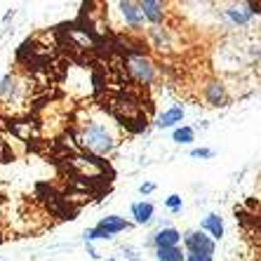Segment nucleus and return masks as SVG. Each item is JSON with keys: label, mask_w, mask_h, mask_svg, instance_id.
I'll use <instances>...</instances> for the list:
<instances>
[{"label": "nucleus", "mask_w": 261, "mask_h": 261, "mask_svg": "<svg viewBox=\"0 0 261 261\" xmlns=\"http://www.w3.org/2000/svg\"><path fill=\"white\" fill-rule=\"evenodd\" d=\"M186 254H214V240L205 231H191L184 236Z\"/></svg>", "instance_id": "5"}, {"label": "nucleus", "mask_w": 261, "mask_h": 261, "mask_svg": "<svg viewBox=\"0 0 261 261\" xmlns=\"http://www.w3.org/2000/svg\"><path fill=\"white\" fill-rule=\"evenodd\" d=\"M181 120H184V109L181 106H170V109L163 111V113L158 116V122H155V125H158L160 129H167V127H176Z\"/></svg>", "instance_id": "9"}, {"label": "nucleus", "mask_w": 261, "mask_h": 261, "mask_svg": "<svg viewBox=\"0 0 261 261\" xmlns=\"http://www.w3.org/2000/svg\"><path fill=\"white\" fill-rule=\"evenodd\" d=\"M205 97L207 101L212 103V106H221L226 101V92H224V85H219V83H210L205 87Z\"/></svg>", "instance_id": "13"}, {"label": "nucleus", "mask_w": 261, "mask_h": 261, "mask_svg": "<svg viewBox=\"0 0 261 261\" xmlns=\"http://www.w3.org/2000/svg\"><path fill=\"white\" fill-rule=\"evenodd\" d=\"M186 261H212L210 254H186Z\"/></svg>", "instance_id": "18"}, {"label": "nucleus", "mask_w": 261, "mask_h": 261, "mask_svg": "<svg viewBox=\"0 0 261 261\" xmlns=\"http://www.w3.org/2000/svg\"><path fill=\"white\" fill-rule=\"evenodd\" d=\"M111 261H116V259H111Z\"/></svg>", "instance_id": "20"}, {"label": "nucleus", "mask_w": 261, "mask_h": 261, "mask_svg": "<svg viewBox=\"0 0 261 261\" xmlns=\"http://www.w3.org/2000/svg\"><path fill=\"white\" fill-rule=\"evenodd\" d=\"M155 256L158 261H186V252L181 247H158Z\"/></svg>", "instance_id": "14"}, {"label": "nucleus", "mask_w": 261, "mask_h": 261, "mask_svg": "<svg viewBox=\"0 0 261 261\" xmlns=\"http://www.w3.org/2000/svg\"><path fill=\"white\" fill-rule=\"evenodd\" d=\"M78 141L85 151L94 153V155H109L118 146V137L113 134V127L106 125V120H90L83 125L78 132Z\"/></svg>", "instance_id": "1"}, {"label": "nucleus", "mask_w": 261, "mask_h": 261, "mask_svg": "<svg viewBox=\"0 0 261 261\" xmlns=\"http://www.w3.org/2000/svg\"><path fill=\"white\" fill-rule=\"evenodd\" d=\"M184 238L181 233L176 231V228H160L155 236H153V245H155V249L158 247H179V243H181Z\"/></svg>", "instance_id": "8"}, {"label": "nucleus", "mask_w": 261, "mask_h": 261, "mask_svg": "<svg viewBox=\"0 0 261 261\" xmlns=\"http://www.w3.org/2000/svg\"><path fill=\"white\" fill-rule=\"evenodd\" d=\"M165 207L170 210V212H181V207H184V200H181V195H170V198H165Z\"/></svg>", "instance_id": "16"}, {"label": "nucleus", "mask_w": 261, "mask_h": 261, "mask_svg": "<svg viewBox=\"0 0 261 261\" xmlns=\"http://www.w3.org/2000/svg\"><path fill=\"white\" fill-rule=\"evenodd\" d=\"M127 71H129V78L137 80L139 85H151L153 80H155V66H153V61L144 55H129Z\"/></svg>", "instance_id": "4"}, {"label": "nucleus", "mask_w": 261, "mask_h": 261, "mask_svg": "<svg viewBox=\"0 0 261 261\" xmlns=\"http://www.w3.org/2000/svg\"><path fill=\"white\" fill-rule=\"evenodd\" d=\"M202 231L212 238V240H221L224 238V219L219 217V214H207L202 219Z\"/></svg>", "instance_id": "10"}, {"label": "nucleus", "mask_w": 261, "mask_h": 261, "mask_svg": "<svg viewBox=\"0 0 261 261\" xmlns=\"http://www.w3.org/2000/svg\"><path fill=\"white\" fill-rule=\"evenodd\" d=\"M26 90H29L26 80L19 73H10V75L0 80V101L12 109V106H17L19 101L26 99Z\"/></svg>", "instance_id": "3"}, {"label": "nucleus", "mask_w": 261, "mask_h": 261, "mask_svg": "<svg viewBox=\"0 0 261 261\" xmlns=\"http://www.w3.org/2000/svg\"><path fill=\"white\" fill-rule=\"evenodd\" d=\"M118 10H120L122 21L129 26L132 31H141L146 24L144 10H141V3H132V0H122L118 3Z\"/></svg>", "instance_id": "6"}, {"label": "nucleus", "mask_w": 261, "mask_h": 261, "mask_svg": "<svg viewBox=\"0 0 261 261\" xmlns=\"http://www.w3.org/2000/svg\"><path fill=\"white\" fill-rule=\"evenodd\" d=\"M141 10H144V17L148 24L160 26L165 19V5L160 0H141Z\"/></svg>", "instance_id": "7"}, {"label": "nucleus", "mask_w": 261, "mask_h": 261, "mask_svg": "<svg viewBox=\"0 0 261 261\" xmlns=\"http://www.w3.org/2000/svg\"><path fill=\"white\" fill-rule=\"evenodd\" d=\"M226 17L231 19L233 24H247L249 19L254 17V12H252V10H249V3H245V5H233V7H228V10H226Z\"/></svg>", "instance_id": "12"}, {"label": "nucleus", "mask_w": 261, "mask_h": 261, "mask_svg": "<svg viewBox=\"0 0 261 261\" xmlns=\"http://www.w3.org/2000/svg\"><path fill=\"white\" fill-rule=\"evenodd\" d=\"M153 214H155V207L153 202H134L132 205V217H134V224H151L153 221Z\"/></svg>", "instance_id": "11"}, {"label": "nucleus", "mask_w": 261, "mask_h": 261, "mask_svg": "<svg viewBox=\"0 0 261 261\" xmlns=\"http://www.w3.org/2000/svg\"><path fill=\"white\" fill-rule=\"evenodd\" d=\"M129 226H132V224H129L127 219L118 217V214H111V217H103L101 221L94 226V228L85 231V240H87V243H92V240H111L116 233L127 231Z\"/></svg>", "instance_id": "2"}, {"label": "nucleus", "mask_w": 261, "mask_h": 261, "mask_svg": "<svg viewBox=\"0 0 261 261\" xmlns=\"http://www.w3.org/2000/svg\"><path fill=\"white\" fill-rule=\"evenodd\" d=\"M214 151L212 148H193L191 151V158H212Z\"/></svg>", "instance_id": "17"}, {"label": "nucleus", "mask_w": 261, "mask_h": 261, "mask_svg": "<svg viewBox=\"0 0 261 261\" xmlns=\"http://www.w3.org/2000/svg\"><path fill=\"white\" fill-rule=\"evenodd\" d=\"M153 191H155V184H151V181L139 186V193H153Z\"/></svg>", "instance_id": "19"}, {"label": "nucleus", "mask_w": 261, "mask_h": 261, "mask_svg": "<svg viewBox=\"0 0 261 261\" xmlns=\"http://www.w3.org/2000/svg\"><path fill=\"white\" fill-rule=\"evenodd\" d=\"M172 139L176 144H191L195 139V129L193 127H176L174 134H172Z\"/></svg>", "instance_id": "15"}]
</instances>
